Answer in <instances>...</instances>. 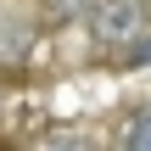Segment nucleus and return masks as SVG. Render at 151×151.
<instances>
[{"instance_id": "obj_6", "label": "nucleus", "mask_w": 151, "mask_h": 151, "mask_svg": "<svg viewBox=\"0 0 151 151\" xmlns=\"http://www.w3.org/2000/svg\"><path fill=\"white\" fill-rule=\"evenodd\" d=\"M123 151H151V112H140V118L129 123V140H123Z\"/></svg>"}, {"instance_id": "obj_3", "label": "nucleus", "mask_w": 151, "mask_h": 151, "mask_svg": "<svg viewBox=\"0 0 151 151\" xmlns=\"http://www.w3.org/2000/svg\"><path fill=\"white\" fill-rule=\"evenodd\" d=\"M34 151H101V146H95V134H90V129L62 123V129H45V134L34 140Z\"/></svg>"}, {"instance_id": "obj_2", "label": "nucleus", "mask_w": 151, "mask_h": 151, "mask_svg": "<svg viewBox=\"0 0 151 151\" xmlns=\"http://www.w3.org/2000/svg\"><path fill=\"white\" fill-rule=\"evenodd\" d=\"M34 39H39V17L0 6V62H6V67H22L28 50H34Z\"/></svg>"}, {"instance_id": "obj_4", "label": "nucleus", "mask_w": 151, "mask_h": 151, "mask_svg": "<svg viewBox=\"0 0 151 151\" xmlns=\"http://www.w3.org/2000/svg\"><path fill=\"white\" fill-rule=\"evenodd\" d=\"M84 6H90V0H39V11H45V17H56V22L84 17Z\"/></svg>"}, {"instance_id": "obj_1", "label": "nucleus", "mask_w": 151, "mask_h": 151, "mask_svg": "<svg viewBox=\"0 0 151 151\" xmlns=\"http://www.w3.org/2000/svg\"><path fill=\"white\" fill-rule=\"evenodd\" d=\"M84 17H90V34L101 45H118V50L134 34H146V0H90Z\"/></svg>"}, {"instance_id": "obj_5", "label": "nucleus", "mask_w": 151, "mask_h": 151, "mask_svg": "<svg viewBox=\"0 0 151 151\" xmlns=\"http://www.w3.org/2000/svg\"><path fill=\"white\" fill-rule=\"evenodd\" d=\"M123 67H151V34H134L123 45Z\"/></svg>"}]
</instances>
